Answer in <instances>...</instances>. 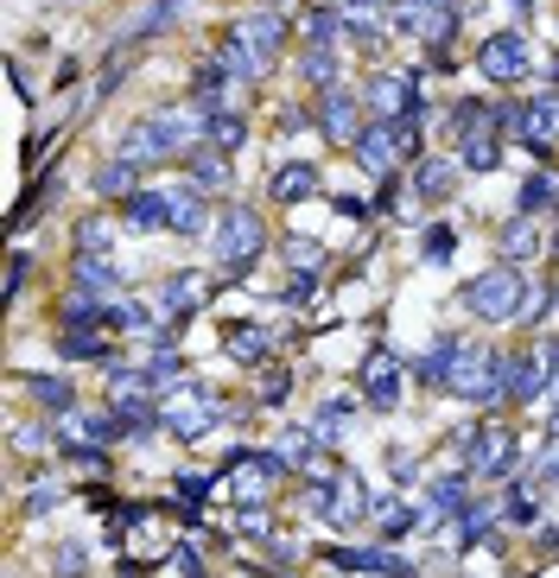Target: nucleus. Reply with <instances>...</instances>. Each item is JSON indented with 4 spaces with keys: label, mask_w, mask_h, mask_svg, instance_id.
<instances>
[{
    "label": "nucleus",
    "mask_w": 559,
    "mask_h": 578,
    "mask_svg": "<svg viewBox=\"0 0 559 578\" xmlns=\"http://www.w3.org/2000/svg\"><path fill=\"white\" fill-rule=\"evenodd\" d=\"M280 51H287V20L262 7V13H248V20L223 38L217 64H223L235 83H255V76H267L274 64H280Z\"/></svg>",
    "instance_id": "1"
},
{
    "label": "nucleus",
    "mask_w": 559,
    "mask_h": 578,
    "mask_svg": "<svg viewBox=\"0 0 559 578\" xmlns=\"http://www.w3.org/2000/svg\"><path fill=\"white\" fill-rule=\"evenodd\" d=\"M191 141H204V121H191V109H153L127 128L121 159L134 166H159V159H185Z\"/></svg>",
    "instance_id": "2"
},
{
    "label": "nucleus",
    "mask_w": 559,
    "mask_h": 578,
    "mask_svg": "<svg viewBox=\"0 0 559 578\" xmlns=\"http://www.w3.org/2000/svg\"><path fill=\"white\" fill-rule=\"evenodd\" d=\"M464 312L471 318H484V325H509V318H522L527 312V280L515 261H496L489 274H477L471 287H464Z\"/></svg>",
    "instance_id": "3"
},
{
    "label": "nucleus",
    "mask_w": 559,
    "mask_h": 578,
    "mask_svg": "<svg viewBox=\"0 0 559 578\" xmlns=\"http://www.w3.org/2000/svg\"><path fill=\"white\" fill-rule=\"evenodd\" d=\"M458 400H502V350H484V344H464L458 362H451V382Z\"/></svg>",
    "instance_id": "4"
},
{
    "label": "nucleus",
    "mask_w": 559,
    "mask_h": 578,
    "mask_svg": "<svg viewBox=\"0 0 559 578\" xmlns=\"http://www.w3.org/2000/svg\"><path fill=\"white\" fill-rule=\"evenodd\" d=\"M262 249H267L262 217H255L248 204H223V217H217V254H223L229 267H255Z\"/></svg>",
    "instance_id": "5"
},
{
    "label": "nucleus",
    "mask_w": 559,
    "mask_h": 578,
    "mask_svg": "<svg viewBox=\"0 0 559 578\" xmlns=\"http://www.w3.org/2000/svg\"><path fill=\"white\" fill-rule=\"evenodd\" d=\"M356 166H369V172H388L394 159H408L413 153V121H375V128H363L356 134Z\"/></svg>",
    "instance_id": "6"
},
{
    "label": "nucleus",
    "mask_w": 559,
    "mask_h": 578,
    "mask_svg": "<svg viewBox=\"0 0 559 578\" xmlns=\"http://www.w3.org/2000/svg\"><path fill=\"white\" fill-rule=\"evenodd\" d=\"M464 451H471V470L489 477V483H502V477H515L522 465V445L502 433V426H484V433H464Z\"/></svg>",
    "instance_id": "7"
},
{
    "label": "nucleus",
    "mask_w": 559,
    "mask_h": 578,
    "mask_svg": "<svg viewBox=\"0 0 559 578\" xmlns=\"http://www.w3.org/2000/svg\"><path fill=\"white\" fill-rule=\"evenodd\" d=\"M527 38L515 33V26H502V33H489L484 38V51H477V71L489 76V83H522L527 76Z\"/></svg>",
    "instance_id": "8"
},
{
    "label": "nucleus",
    "mask_w": 559,
    "mask_h": 578,
    "mask_svg": "<svg viewBox=\"0 0 559 578\" xmlns=\"http://www.w3.org/2000/svg\"><path fill=\"white\" fill-rule=\"evenodd\" d=\"M401 382H408V375H401V357H394L388 344H375L369 357H363V375H356V388H363V400L388 413V407H401Z\"/></svg>",
    "instance_id": "9"
},
{
    "label": "nucleus",
    "mask_w": 559,
    "mask_h": 578,
    "mask_svg": "<svg viewBox=\"0 0 559 578\" xmlns=\"http://www.w3.org/2000/svg\"><path fill=\"white\" fill-rule=\"evenodd\" d=\"M217 420H223V400L210 395V388H185V400H179V407L166 413V426H172V433H179V438H197V433H210Z\"/></svg>",
    "instance_id": "10"
},
{
    "label": "nucleus",
    "mask_w": 559,
    "mask_h": 578,
    "mask_svg": "<svg viewBox=\"0 0 559 578\" xmlns=\"http://www.w3.org/2000/svg\"><path fill=\"white\" fill-rule=\"evenodd\" d=\"M318 121H325V134H331L337 146H356V134H363V103H356L350 89H325Z\"/></svg>",
    "instance_id": "11"
},
{
    "label": "nucleus",
    "mask_w": 559,
    "mask_h": 578,
    "mask_svg": "<svg viewBox=\"0 0 559 578\" xmlns=\"http://www.w3.org/2000/svg\"><path fill=\"white\" fill-rule=\"evenodd\" d=\"M280 458H274V451H255V458H235V470H229V483H235V496H242V508L255 503L262 508L267 503V483H274V477H280Z\"/></svg>",
    "instance_id": "12"
},
{
    "label": "nucleus",
    "mask_w": 559,
    "mask_h": 578,
    "mask_svg": "<svg viewBox=\"0 0 559 578\" xmlns=\"http://www.w3.org/2000/svg\"><path fill=\"white\" fill-rule=\"evenodd\" d=\"M114 433H121L114 420H96V413H83V407L58 413V438H64V451H102Z\"/></svg>",
    "instance_id": "13"
},
{
    "label": "nucleus",
    "mask_w": 559,
    "mask_h": 578,
    "mask_svg": "<svg viewBox=\"0 0 559 578\" xmlns=\"http://www.w3.org/2000/svg\"><path fill=\"white\" fill-rule=\"evenodd\" d=\"M210 222V204H204V191L197 184H166V229H179V236H197Z\"/></svg>",
    "instance_id": "14"
},
{
    "label": "nucleus",
    "mask_w": 559,
    "mask_h": 578,
    "mask_svg": "<svg viewBox=\"0 0 559 578\" xmlns=\"http://www.w3.org/2000/svg\"><path fill=\"white\" fill-rule=\"evenodd\" d=\"M369 103L381 121H413L420 109V89H413V76H375L369 83Z\"/></svg>",
    "instance_id": "15"
},
{
    "label": "nucleus",
    "mask_w": 559,
    "mask_h": 578,
    "mask_svg": "<svg viewBox=\"0 0 559 578\" xmlns=\"http://www.w3.org/2000/svg\"><path fill=\"white\" fill-rule=\"evenodd\" d=\"M204 299H210V280L204 274H172L166 292H159V318H191Z\"/></svg>",
    "instance_id": "16"
},
{
    "label": "nucleus",
    "mask_w": 559,
    "mask_h": 578,
    "mask_svg": "<svg viewBox=\"0 0 559 578\" xmlns=\"http://www.w3.org/2000/svg\"><path fill=\"white\" fill-rule=\"evenodd\" d=\"M337 566H350V573H381V578H413V566L401 553H388V546H337Z\"/></svg>",
    "instance_id": "17"
},
{
    "label": "nucleus",
    "mask_w": 559,
    "mask_h": 578,
    "mask_svg": "<svg viewBox=\"0 0 559 578\" xmlns=\"http://www.w3.org/2000/svg\"><path fill=\"white\" fill-rule=\"evenodd\" d=\"M502 395H509V400L547 395V362H534V357H502Z\"/></svg>",
    "instance_id": "18"
},
{
    "label": "nucleus",
    "mask_w": 559,
    "mask_h": 578,
    "mask_svg": "<svg viewBox=\"0 0 559 578\" xmlns=\"http://www.w3.org/2000/svg\"><path fill=\"white\" fill-rule=\"evenodd\" d=\"M522 141L534 146V153H547V146L559 141V103H554V96H534V103H522Z\"/></svg>",
    "instance_id": "19"
},
{
    "label": "nucleus",
    "mask_w": 559,
    "mask_h": 578,
    "mask_svg": "<svg viewBox=\"0 0 559 578\" xmlns=\"http://www.w3.org/2000/svg\"><path fill=\"white\" fill-rule=\"evenodd\" d=\"M96 191H102V197H121V204H127V197L141 191V166H134V159H109V166L96 172Z\"/></svg>",
    "instance_id": "20"
},
{
    "label": "nucleus",
    "mask_w": 559,
    "mask_h": 578,
    "mask_svg": "<svg viewBox=\"0 0 559 578\" xmlns=\"http://www.w3.org/2000/svg\"><path fill=\"white\" fill-rule=\"evenodd\" d=\"M58 350H64L71 362H109V337H102V330H89V325H71Z\"/></svg>",
    "instance_id": "21"
},
{
    "label": "nucleus",
    "mask_w": 559,
    "mask_h": 578,
    "mask_svg": "<svg viewBox=\"0 0 559 578\" xmlns=\"http://www.w3.org/2000/svg\"><path fill=\"white\" fill-rule=\"evenodd\" d=\"M451 184H458V166H451V159H420V166H413V191H420V197H446Z\"/></svg>",
    "instance_id": "22"
},
{
    "label": "nucleus",
    "mask_w": 559,
    "mask_h": 578,
    "mask_svg": "<svg viewBox=\"0 0 559 578\" xmlns=\"http://www.w3.org/2000/svg\"><path fill=\"white\" fill-rule=\"evenodd\" d=\"M318 191V166H280L274 172V197L280 204H299V197H312Z\"/></svg>",
    "instance_id": "23"
},
{
    "label": "nucleus",
    "mask_w": 559,
    "mask_h": 578,
    "mask_svg": "<svg viewBox=\"0 0 559 578\" xmlns=\"http://www.w3.org/2000/svg\"><path fill=\"white\" fill-rule=\"evenodd\" d=\"M242 134H248V121H242V115H204V141L217 146V153H235V146H242Z\"/></svg>",
    "instance_id": "24"
},
{
    "label": "nucleus",
    "mask_w": 559,
    "mask_h": 578,
    "mask_svg": "<svg viewBox=\"0 0 559 578\" xmlns=\"http://www.w3.org/2000/svg\"><path fill=\"white\" fill-rule=\"evenodd\" d=\"M121 210H127V222H134V229H159V222H166V191H134Z\"/></svg>",
    "instance_id": "25"
},
{
    "label": "nucleus",
    "mask_w": 559,
    "mask_h": 578,
    "mask_svg": "<svg viewBox=\"0 0 559 578\" xmlns=\"http://www.w3.org/2000/svg\"><path fill=\"white\" fill-rule=\"evenodd\" d=\"M426 503H433V515H464L471 496H464V483H458V477H433V483H426Z\"/></svg>",
    "instance_id": "26"
},
{
    "label": "nucleus",
    "mask_w": 559,
    "mask_h": 578,
    "mask_svg": "<svg viewBox=\"0 0 559 578\" xmlns=\"http://www.w3.org/2000/svg\"><path fill=\"white\" fill-rule=\"evenodd\" d=\"M26 388H33V400H38V407H51V413H71V407H76V395H71V382H64V375H33Z\"/></svg>",
    "instance_id": "27"
},
{
    "label": "nucleus",
    "mask_w": 559,
    "mask_h": 578,
    "mask_svg": "<svg viewBox=\"0 0 559 578\" xmlns=\"http://www.w3.org/2000/svg\"><path fill=\"white\" fill-rule=\"evenodd\" d=\"M464 166H471V172H496V166H502V141H496V128H484V134L464 141Z\"/></svg>",
    "instance_id": "28"
},
{
    "label": "nucleus",
    "mask_w": 559,
    "mask_h": 578,
    "mask_svg": "<svg viewBox=\"0 0 559 578\" xmlns=\"http://www.w3.org/2000/svg\"><path fill=\"white\" fill-rule=\"evenodd\" d=\"M185 166H191V179L204 184V191H210V184H223V153H217V146L210 141H197L185 153Z\"/></svg>",
    "instance_id": "29"
},
{
    "label": "nucleus",
    "mask_w": 559,
    "mask_h": 578,
    "mask_svg": "<svg viewBox=\"0 0 559 578\" xmlns=\"http://www.w3.org/2000/svg\"><path fill=\"white\" fill-rule=\"evenodd\" d=\"M223 344H229V357L235 362H262L267 357V330L262 325H229Z\"/></svg>",
    "instance_id": "30"
},
{
    "label": "nucleus",
    "mask_w": 559,
    "mask_h": 578,
    "mask_svg": "<svg viewBox=\"0 0 559 578\" xmlns=\"http://www.w3.org/2000/svg\"><path fill=\"white\" fill-rule=\"evenodd\" d=\"M299 76H305V83H318V89H337V58H331V45H312V51L299 58Z\"/></svg>",
    "instance_id": "31"
},
{
    "label": "nucleus",
    "mask_w": 559,
    "mask_h": 578,
    "mask_svg": "<svg viewBox=\"0 0 559 578\" xmlns=\"http://www.w3.org/2000/svg\"><path fill=\"white\" fill-rule=\"evenodd\" d=\"M522 210H527V217H534V210H559V179L534 172V179L522 184Z\"/></svg>",
    "instance_id": "32"
},
{
    "label": "nucleus",
    "mask_w": 559,
    "mask_h": 578,
    "mask_svg": "<svg viewBox=\"0 0 559 578\" xmlns=\"http://www.w3.org/2000/svg\"><path fill=\"white\" fill-rule=\"evenodd\" d=\"M534 249H540V242H534V222L527 217H515L509 229H502V261H527Z\"/></svg>",
    "instance_id": "33"
},
{
    "label": "nucleus",
    "mask_w": 559,
    "mask_h": 578,
    "mask_svg": "<svg viewBox=\"0 0 559 578\" xmlns=\"http://www.w3.org/2000/svg\"><path fill=\"white\" fill-rule=\"evenodd\" d=\"M179 7H185V0H159V7H153V13H147V20H141V26H134L127 38H141V45H147V38H159L166 26H172V20H179Z\"/></svg>",
    "instance_id": "34"
},
{
    "label": "nucleus",
    "mask_w": 559,
    "mask_h": 578,
    "mask_svg": "<svg viewBox=\"0 0 559 578\" xmlns=\"http://www.w3.org/2000/svg\"><path fill=\"white\" fill-rule=\"evenodd\" d=\"M280 445H287V451H280V465H299V470H305L312 458H318V445H312V433H287Z\"/></svg>",
    "instance_id": "35"
},
{
    "label": "nucleus",
    "mask_w": 559,
    "mask_h": 578,
    "mask_svg": "<svg viewBox=\"0 0 559 578\" xmlns=\"http://www.w3.org/2000/svg\"><path fill=\"white\" fill-rule=\"evenodd\" d=\"M350 413H356L350 400H325V413H318V433H325V438H337L343 426H350Z\"/></svg>",
    "instance_id": "36"
},
{
    "label": "nucleus",
    "mask_w": 559,
    "mask_h": 578,
    "mask_svg": "<svg viewBox=\"0 0 559 578\" xmlns=\"http://www.w3.org/2000/svg\"><path fill=\"white\" fill-rule=\"evenodd\" d=\"M375 521H381L388 534H408V528H413V508L408 503H375Z\"/></svg>",
    "instance_id": "37"
},
{
    "label": "nucleus",
    "mask_w": 559,
    "mask_h": 578,
    "mask_svg": "<svg viewBox=\"0 0 559 578\" xmlns=\"http://www.w3.org/2000/svg\"><path fill=\"white\" fill-rule=\"evenodd\" d=\"M280 299H287V305H312V267H293V280H287Z\"/></svg>",
    "instance_id": "38"
},
{
    "label": "nucleus",
    "mask_w": 559,
    "mask_h": 578,
    "mask_svg": "<svg viewBox=\"0 0 559 578\" xmlns=\"http://www.w3.org/2000/svg\"><path fill=\"white\" fill-rule=\"evenodd\" d=\"M76 242H83V254H96V261H102V254H109V229H102V222H83V229H76Z\"/></svg>",
    "instance_id": "39"
},
{
    "label": "nucleus",
    "mask_w": 559,
    "mask_h": 578,
    "mask_svg": "<svg viewBox=\"0 0 559 578\" xmlns=\"http://www.w3.org/2000/svg\"><path fill=\"white\" fill-rule=\"evenodd\" d=\"M540 483H559V438H547V451H540V465H534V490Z\"/></svg>",
    "instance_id": "40"
},
{
    "label": "nucleus",
    "mask_w": 559,
    "mask_h": 578,
    "mask_svg": "<svg viewBox=\"0 0 559 578\" xmlns=\"http://www.w3.org/2000/svg\"><path fill=\"white\" fill-rule=\"evenodd\" d=\"M451 254H458V236L451 229H433L426 236V261H451Z\"/></svg>",
    "instance_id": "41"
},
{
    "label": "nucleus",
    "mask_w": 559,
    "mask_h": 578,
    "mask_svg": "<svg viewBox=\"0 0 559 578\" xmlns=\"http://www.w3.org/2000/svg\"><path fill=\"white\" fill-rule=\"evenodd\" d=\"M51 573H58V578H76V573H83V553H76V541H64V553L51 559Z\"/></svg>",
    "instance_id": "42"
},
{
    "label": "nucleus",
    "mask_w": 559,
    "mask_h": 578,
    "mask_svg": "<svg viewBox=\"0 0 559 578\" xmlns=\"http://www.w3.org/2000/svg\"><path fill=\"white\" fill-rule=\"evenodd\" d=\"M26 287V254H13V267H7V292Z\"/></svg>",
    "instance_id": "43"
},
{
    "label": "nucleus",
    "mask_w": 559,
    "mask_h": 578,
    "mask_svg": "<svg viewBox=\"0 0 559 578\" xmlns=\"http://www.w3.org/2000/svg\"><path fill=\"white\" fill-rule=\"evenodd\" d=\"M287 254H293V267H318V249H312V242H293Z\"/></svg>",
    "instance_id": "44"
},
{
    "label": "nucleus",
    "mask_w": 559,
    "mask_h": 578,
    "mask_svg": "<svg viewBox=\"0 0 559 578\" xmlns=\"http://www.w3.org/2000/svg\"><path fill=\"white\" fill-rule=\"evenodd\" d=\"M540 362H547V382H559V337L547 344V350H540Z\"/></svg>",
    "instance_id": "45"
},
{
    "label": "nucleus",
    "mask_w": 559,
    "mask_h": 578,
    "mask_svg": "<svg viewBox=\"0 0 559 578\" xmlns=\"http://www.w3.org/2000/svg\"><path fill=\"white\" fill-rule=\"evenodd\" d=\"M547 438H559V407H554V420H547Z\"/></svg>",
    "instance_id": "46"
}]
</instances>
